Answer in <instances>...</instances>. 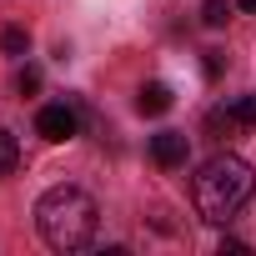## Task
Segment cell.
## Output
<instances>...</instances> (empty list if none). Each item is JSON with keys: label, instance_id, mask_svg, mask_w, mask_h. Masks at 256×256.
<instances>
[{"label": "cell", "instance_id": "obj_1", "mask_svg": "<svg viewBox=\"0 0 256 256\" xmlns=\"http://www.w3.org/2000/svg\"><path fill=\"white\" fill-rule=\"evenodd\" d=\"M251 191H256V171L241 156H231V151L226 156H211L196 171V181H191V201H196L201 221H211V226H226L251 201Z\"/></svg>", "mask_w": 256, "mask_h": 256}, {"label": "cell", "instance_id": "obj_2", "mask_svg": "<svg viewBox=\"0 0 256 256\" xmlns=\"http://www.w3.org/2000/svg\"><path fill=\"white\" fill-rule=\"evenodd\" d=\"M96 221H100V211H96L90 191H80V186H50L36 201V226H40V236H46L50 251H80V246H90Z\"/></svg>", "mask_w": 256, "mask_h": 256}, {"label": "cell", "instance_id": "obj_3", "mask_svg": "<svg viewBox=\"0 0 256 256\" xmlns=\"http://www.w3.org/2000/svg\"><path fill=\"white\" fill-rule=\"evenodd\" d=\"M206 126L216 136H241V131H256V96H236L226 106H216L206 116Z\"/></svg>", "mask_w": 256, "mask_h": 256}, {"label": "cell", "instance_id": "obj_4", "mask_svg": "<svg viewBox=\"0 0 256 256\" xmlns=\"http://www.w3.org/2000/svg\"><path fill=\"white\" fill-rule=\"evenodd\" d=\"M36 131H40L46 141H76V136H80V110H76L70 100L40 106V116H36Z\"/></svg>", "mask_w": 256, "mask_h": 256}, {"label": "cell", "instance_id": "obj_5", "mask_svg": "<svg viewBox=\"0 0 256 256\" xmlns=\"http://www.w3.org/2000/svg\"><path fill=\"white\" fill-rule=\"evenodd\" d=\"M186 151H191V141H186L181 131H161V136H151V161H156L161 171L186 166Z\"/></svg>", "mask_w": 256, "mask_h": 256}, {"label": "cell", "instance_id": "obj_6", "mask_svg": "<svg viewBox=\"0 0 256 256\" xmlns=\"http://www.w3.org/2000/svg\"><path fill=\"white\" fill-rule=\"evenodd\" d=\"M136 110H141V116H161V110H171V86H166V80H151V86H141V96H136Z\"/></svg>", "mask_w": 256, "mask_h": 256}, {"label": "cell", "instance_id": "obj_7", "mask_svg": "<svg viewBox=\"0 0 256 256\" xmlns=\"http://www.w3.org/2000/svg\"><path fill=\"white\" fill-rule=\"evenodd\" d=\"M16 161H20V146H16V136L6 131V126H0V176H10Z\"/></svg>", "mask_w": 256, "mask_h": 256}, {"label": "cell", "instance_id": "obj_8", "mask_svg": "<svg viewBox=\"0 0 256 256\" xmlns=\"http://www.w3.org/2000/svg\"><path fill=\"white\" fill-rule=\"evenodd\" d=\"M201 20L216 30V26H226L231 20V0H201Z\"/></svg>", "mask_w": 256, "mask_h": 256}, {"label": "cell", "instance_id": "obj_9", "mask_svg": "<svg viewBox=\"0 0 256 256\" xmlns=\"http://www.w3.org/2000/svg\"><path fill=\"white\" fill-rule=\"evenodd\" d=\"M26 46H30V36H26L20 26H6V30H0V50H6V56H26Z\"/></svg>", "mask_w": 256, "mask_h": 256}, {"label": "cell", "instance_id": "obj_10", "mask_svg": "<svg viewBox=\"0 0 256 256\" xmlns=\"http://www.w3.org/2000/svg\"><path fill=\"white\" fill-rule=\"evenodd\" d=\"M16 90H20V96H30V90H40V70H36V66H26V70L16 76Z\"/></svg>", "mask_w": 256, "mask_h": 256}, {"label": "cell", "instance_id": "obj_11", "mask_svg": "<svg viewBox=\"0 0 256 256\" xmlns=\"http://www.w3.org/2000/svg\"><path fill=\"white\" fill-rule=\"evenodd\" d=\"M206 76H221V50H206Z\"/></svg>", "mask_w": 256, "mask_h": 256}, {"label": "cell", "instance_id": "obj_12", "mask_svg": "<svg viewBox=\"0 0 256 256\" xmlns=\"http://www.w3.org/2000/svg\"><path fill=\"white\" fill-rule=\"evenodd\" d=\"M236 6H241V10H256V0H236Z\"/></svg>", "mask_w": 256, "mask_h": 256}]
</instances>
